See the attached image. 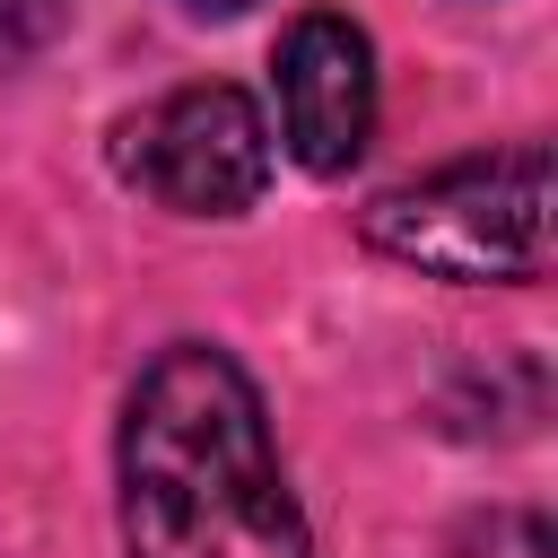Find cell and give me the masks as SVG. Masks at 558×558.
<instances>
[{"label":"cell","mask_w":558,"mask_h":558,"mask_svg":"<svg viewBox=\"0 0 558 558\" xmlns=\"http://www.w3.org/2000/svg\"><path fill=\"white\" fill-rule=\"evenodd\" d=\"M183 9H192V17H244L253 0H183Z\"/></svg>","instance_id":"obj_6"},{"label":"cell","mask_w":558,"mask_h":558,"mask_svg":"<svg viewBox=\"0 0 558 558\" xmlns=\"http://www.w3.org/2000/svg\"><path fill=\"white\" fill-rule=\"evenodd\" d=\"M61 17H70V0H0V70L35 61L61 35Z\"/></svg>","instance_id":"obj_5"},{"label":"cell","mask_w":558,"mask_h":558,"mask_svg":"<svg viewBox=\"0 0 558 558\" xmlns=\"http://www.w3.org/2000/svg\"><path fill=\"white\" fill-rule=\"evenodd\" d=\"M113 166L174 218H235L270 183V122L235 78H192L113 131Z\"/></svg>","instance_id":"obj_3"},{"label":"cell","mask_w":558,"mask_h":558,"mask_svg":"<svg viewBox=\"0 0 558 558\" xmlns=\"http://www.w3.org/2000/svg\"><path fill=\"white\" fill-rule=\"evenodd\" d=\"M279 140L305 174H349L375 140V44L340 9H305L279 35Z\"/></svg>","instance_id":"obj_4"},{"label":"cell","mask_w":558,"mask_h":558,"mask_svg":"<svg viewBox=\"0 0 558 558\" xmlns=\"http://www.w3.org/2000/svg\"><path fill=\"white\" fill-rule=\"evenodd\" d=\"M357 235H366V253H384L418 279L532 288L549 270V148L506 140V148L445 157V166L375 192L357 209Z\"/></svg>","instance_id":"obj_2"},{"label":"cell","mask_w":558,"mask_h":558,"mask_svg":"<svg viewBox=\"0 0 558 558\" xmlns=\"http://www.w3.org/2000/svg\"><path fill=\"white\" fill-rule=\"evenodd\" d=\"M113 462L131 558H314L262 384L218 340H174L140 366Z\"/></svg>","instance_id":"obj_1"}]
</instances>
